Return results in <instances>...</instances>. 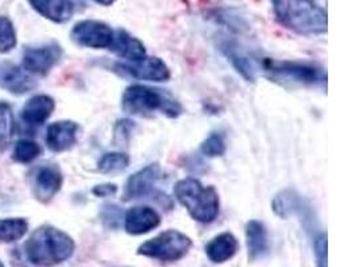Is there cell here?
<instances>
[{
	"label": "cell",
	"mask_w": 356,
	"mask_h": 267,
	"mask_svg": "<svg viewBox=\"0 0 356 267\" xmlns=\"http://www.w3.org/2000/svg\"><path fill=\"white\" fill-rule=\"evenodd\" d=\"M29 230V223L24 219H0V243H11L22 239Z\"/></svg>",
	"instance_id": "21"
},
{
	"label": "cell",
	"mask_w": 356,
	"mask_h": 267,
	"mask_svg": "<svg viewBox=\"0 0 356 267\" xmlns=\"http://www.w3.org/2000/svg\"><path fill=\"white\" fill-rule=\"evenodd\" d=\"M15 122L13 108L8 103L0 102V150H6L14 136Z\"/></svg>",
	"instance_id": "23"
},
{
	"label": "cell",
	"mask_w": 356,
	"mask_h": 267,
	"mask_svg": "<svg viewBox=\"0 0 356 267\" xmlns=\"http://www.w3.org/2000/svg\"><path fill=\"white\" fill-rule=\"evenodd\" d=\"M116 72L138 81L167 82L171 78V71L165 62L158 56H148L138 62H116L113 65Z\"/></svg>",
	"instance_id": "8"
},
{
	"label": "cell",
	"mask_w": 356,
	"mask_h": 267,
	"mask_svg": "<svg viewBox=\"0 0 356 267\" xmlns=\"http://www.w3.org/2000/svg\"><path fill=\"white\" fill-rule=\"evenodd\" d=\"M162 178V167L159 163H151L134 172L123 190V200H143L152 197L156 191V184Z\"/></svg>",
	"instance_id": "9"
},
{
	"label": "cell",
	"mask_w": 356,
	"mask_h": 267,
	"mask_svg": "<svg viewBox=\"0 0 356 267\" xmlns=\"http://www.w3.org/2000/svg\"><path fill=\"white\" fill-rule=\"evenodd\" d=\"M132 122L129 119H123V120H118V124H116V129H115V138H119V136H124L129 139L130 138L131 131H132V127L134 124H131Z\"/></svg>",
	"instance_id": "30"
},
{
	"label": "cell",
	"mask_w": 356,
	"mask_h": 267,
	"mask_svg": "<svg viewBox=\"0 0 356 267\" xmlns=\"http://www.w3.org/2000/svg\"><path fill=\"white\" fill-rule=\"evenodd\" d=\"M122 110L130 117L139 118L161 114L175 119L183 114V106L171 94L162 88L140 83L131 84L124 90Z\"/></svg>",
	"instance_id": "1"
},
{
	"label": "cell",
	"mask_w": 356,
	"mask_h": 267,
	"mask_svg": "<svg viewBox=\"0 0 356 267\" xmlns=\"http://www.w3.org/2000/svg\"><path fill=\"white\" fill-rule=\"evenodd\" d=\"M30 3L36 13L54 23H65L75 13L72 0H30Z\"/></svg>",
	"instance_id": "19"
},
{
	"label": "cell",
	"mask_w": 356,
	"mask_h": 267,
	"mask_svg": "<svg viewBox=\"0 0 356 267\" xmlns=\"http://www.w3.org/2000/svg\"><path fill=\"white\" fill-rule=\"evenodd\" d=\"M174 194L190 217L199 223H212L219 216L220 200L213 186H204L195 178H184L175 184Z\"/></svg>",
	"instance_id": "4"
},
{
	"label": "cell",
	"mask_w": 356,
	"mask_h": 267,
	"mask_svg": "<svg viewBox=\"0 0 356 267\" xmlns=\"http://www.w3.org/2000/svg\"><path fill=\"white\" fill-rule=\"evenodd\" d=\"M191 248L193 241L188 235L170 229L142 243L136 254L161 262H178L188 254Z\"/></svg>",
	"instance_id": "6"
},
{
	"label": "cell",
	"mask_w": 356,
	"mask_h": 267,
	"mask_svg": "<svg viewBox=\"0 0 356 267\" xmlns=\"http://www.w3.org/2000/svg\"><path fill=\"white\" fill-rule=\"evenodd\" d=\"M110 50L113 51L122 62H138L147 56L146 47L142 40L132 36L129 31L119 29L113 33V39Z\"/></svg>",
	"instance_id": "15"
},
{
	"label": "cell",
	"mask_w": 356,
	"mask_h": 267,
	"mask_svg": "<svg viewBox=\"0 0 356 267\" xmlns=\"http://www.w3.org/2000/svg\"><path fill=\"white\" fill-rule=\"evenodd\" d=\"M130 166V156L122 151L106 152L97 162V170L102 174H116Z\"/></svg>",
	"instance_id": "22"
},
{
	"label": "cell",
	"mask_w": 356,
	"mask_h": 267,
	"mask_svg": "<svg viewBox=\"0 0 356 267\" xmlns=\"http://www.w3.org/2000/svg\"><path fill=\"white\" fill-rule=\"evenodd\" d=\"M327 233L318 234L314 242V252L316 259V267H327Z\"/></svg>",
	"instance_id": "28"
},
{
	"label": "cell",
	"mask_w": 356,
	"mask_h": 267,
	"mask_svg": "<svg viewBox=\"0 0 356 267\" xmlns=\"http://www.w3.org/2000/svg\"><path fill=\"white\" fill-rule=\"evenodd\" d=\"M79 124L72 120H59L49 124L46 135V143L54 152L70 150L76 145Z\"/></svg>",
	"instance_id": "13"
},
{
	"label": "cell",
	"mask_w": 356,
	"mask_h": 267,
	"mask_svg": "<svg viewBox=\"0 0 356 267\" xmlns=\"http://www.w3.org/2000/svg\"><path fill=\"white\" fill-rule=\"evenodd\" d=\"M122 210L116 204H104L100 211V219L108 229H118L122 222Z\"/></svg>",
	"instance_id": "27"
},
{
	"label": "cell",
	"mask_w": 356,
	"mask_h": 267,
	"mask_svg": "<svg viewBox=\"0 0 356 267\" xmlns=\"http://www.w3.org/2000/svg\"><path fill=\"white\" fill-rule=\"evenodd\" d=\"M116 193H118V186L115 184H97L92 188V194L99 198H111L113 195H116Z\"/></svg>",
	"instance_id": "29"
},
{
	"label": "cell",
	"mask_w": 356,
	"mask_h": 267,
	"mask_svg": "<svg viewBox=\"0 0 356 267\" xmlns=\"http://www.w3.org/2000/svg\"><path fill=\"white\" fill-rule=\"evenodd\" d=\"M24 251L35 266H58L72 257L75 242L68 234L56 227L42 226L29 238Z\"/></svg>",
	"instance_id": "3"
},
{
	"label": "cell",
	"mask_w": 356,
	"mask_h": 267,
	"mask_svg": "<svg viewBox=\"0 0 356 267\" xmlns=\"http://www.w3.org/2000/svg\"><path fill=\"white\" fill-rule=\"evenodd\" d=\"M17 46V33L13 22L0 17V52H8Z\"/></svg>",
	"instance_id": "26"
},
{
	"label": "cell",
	"mask_w": 356,
	"mask_h": 267,
	"mask_svg": "<svg viewBox=\"0 0 356 267\" xmlns=\"http://www.w3.org/2000/svg\"><path fill=\"white\" fill-rule=\"evenodd\" d=\"M239 250L236 236L229 232L213 236L206 246V255L213 264H225L232 259Z\"/></svg>",
	"instance_id": "18"
},
{
	"label": "cell",
	"mask_w": 356,
	"mask_h": 267,
	"mask_svg": "<svg viewBox=\"0 0 356 267\" xmlns=\"http://www.w3.org/2000/svg\"><path fill=\"white\" fill-rule=\"evenodd\" d=\"M62 49L56 43H51L40 47H33L24 51L23 65L33 74L47 75L62 58Z\"/></svg>",
	"instance_id": "10"
},
{
	"label": "cell",
	"mask_w": 356,
	"mask_h": 267,
	"mask_svg": "<svg viewBox=\"0 0 356 267\" xmlns=\"http://www.w3.org/2000/svg\"><path fill=\"white\" fill-rule=\"evenodd\" d=\"M63 175L59 167L54 165L40 166L33 175V194L40 202H49L60 190Z\"/></svg>",
	"instance_id": "11"
},
{
	"label": "cell",
	"mask_w": 356,
	"mask_h": 267,
	"mask_svg": "<svg viewBox=\"0 0 356 267\" xmlns=\"http://www.w3.org/2000/svg\"><path fill=\"white\" fill-rule=\"evenodd\" d=\"M42 152V147L30 139L19 140L14 149V158L20 163H30L35 161Z\"/></svg>",
	"instance_id": "25"
},
{
	"label": "cell",
	"mask_w": 356,
	"mask_h": 267,
	"mask_svg": "<svg viewBox=\"0 0 356 267\" xmlns=\"http://www.w3.org/2000/svg\"><path fill=\"white\" fill-rule=\"evenodd\" d=\"M244 233H245L248 259L251 262L264 259L270 252L268 233L264 223L257 219H251L245 223Z\"/></svg>",
	"instance_id": "14"
},
{
	"label": "cell",
	"mask_w": 356,
	"mask_h": 267,
	"mask_svg": "<svg viewBox=\"0 0 356 267\" xmlns=\"http://www.w3.org/2000/svg\"><path fill=\"white\" fill-rule=\"evenodd\" d=\"M0 87L11 94L23 95L31 91L35 82L29 72L13 63H0Z\"/></svg>",
	"instance_id": "16"
},
{
	"label": "cell",
	"mask_w": 356,
	"mask_h": 267,
	"mask_svg": "<svg viewBox=\"0 0 356 267\" xmlns=\"http://www.w3.org/2000/svg\"><path fill=\"white\" fill-rule=\"evenodd\" d=\"M0 267H4L3 266V264H1V262H0Z\"/></svg>",
	"instance_id": "32"
},
{
	"label": "cell",
	"mask_w": 356,
	"mask_h": 267,
	"mask_svg": "<svg viewBox=\"0 0 356 267\" xmlns=\"http://www.w3.org/2000/svg\"><path fill=\"white\" fill-rule=\"evenodd\" d=\"M161 225L159 213L149 206H134L124 214V230L130 235H143Z\"/></svg>",
	"instance_id": "12"
},
{
	"label": "cell",
	"mask_w": 356,
	"mask_h": 267,
	"mask_svg": "<svg viewBox=\"0 0 356 267\" xmlns=\"http://www.w3.org/2000/svg\"><path fill=\"white\" fill-rule=\"evenodd\" d=\"M261 68L271 81L280 83L318 86L325 84L327 81V74L323 68L307 62L264 58L261 60Z\"/></svg>",
	"instance_id": "5"
},
{
	"label": "cell",
	"mask_w": 356,
	"mask_h": 267,
	"mask_svg": "<svg viewBox=\"0 0 356 267\" xmlns=\"http://www.w3.org/2000/svg\"><path fill=\"white\" fill-rule=\"evenodd\" d=\"M113 29L102 22V20H94L87 19L78 22L74 29L71 30V39L78 46L86 47V49H110L113 39Z\"/></svg>",
	"instance_id": "7"
},
{
	"label": "cell",
	"mask_w": 356,
	"mask_h": 267,
	"mask_svg": "<svg viewBox=\"0 0 356 267\" xmlns=\"http://www.w3.org/2000/svg\"><path fill=\"white\" fill-rule=\"evenodd\" d=\"M55 110V102L49 95H35L29 100L23 110L22 119L30 126H40L49 119Z\"/></svg>",
	"instance_id": "20"
},
{
	"label": "cell",
	"mask_w": 356,
	"mask_h": 267,
	"mask_svg": "<svg viewBox=\"0 0 356 267\" xmlns=\"http://www.w3.org/2000/svg\"><path fill=\"white\" fill-rule=\"evenodd\" d=\"M276 20L292 33L314 36L327 33V13L314 0H271Z\"/></svg>",
	"instance_id": "2"
},
{
	"label": "cell",
	"mask_w": 356,
	"mask_h": 267,
	"mask_svg": "<svg viewBox=\"0 0 356 267\" xmlns=\"http://www.w3.org/2000/svg\"><path fill=\"white\" fill-rule=\"evenodd\" d=\"M92 1H95L100 6H104V7H110V6H113L116 0H92Z\"/></svg>",
	"instance_id": "31"
},
{
	"label": "cell",
	"mask_w": 356,
	"mask_h": 267,
	"mask_svg": "<svg viewBox=\"0 0 356 267\" xmlns=\"http://www.w3.org/2000/svg\"><path fill=\"white\" fill-rule=\"evenodd\" d=\"M307 203L293 190L286 188L277 193L273 200V210L277 217L287 219L292 216L308 217Z\"/></svg>",
	"instance_id": "17"
},
{
	"label": "cell",
	"mask_w": 356,
	"mask_h": 267,
	"mask_svg": "<svg viewBox=\"0 0 356 267\" xmlns=\"http://www.w3.org/2000/svg\"><path fill=\"white\" fill-rule=\"evenodd\" d=\"M226 149L225 135L220 133L210 134V136H207L200 145V152L207 158L222 156L225 155Z\"/></svg>",
	"instance_id": "24"
}]
</instances>
